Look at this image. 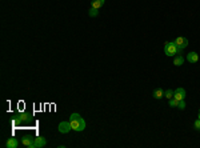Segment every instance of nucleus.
I'll return each mask as SVG.
<instances>
[{"label": "nucleus", "mask_w": 200, "mask_h": 148, "mask_svg": "<svg viewBox=\"0 0 200 148\" xmlns=\"http://www.w3.org/2000/svg\"><path fill=\"white\" fill-rule=\"evenodd\" d=\"M70 123H71V128L76 132H81V131L85 130V122L84 119L79 115V113H72L70 116Z\"/></svg>", "instance_id": "obj_1"}, {"label": "nucleus", "mask_w": 200, "mask_h": 148, "mask_svg": "<svg viewBox=\"0 0 200 148\" xmlns=\"http://www.w3.org/2000/svg\"><path fill=\"white\" fill-rule=\"evenodd\" d=\"M181 51H180L179 48H177V46L175 44V41H167L164 46V53L167 56H175L177 55V53H180Z\"/></svg>", "instance_id": "obj_2"}, {"label": "nucleus", "mask_w": 200, "mask_h": 148, "mask_svg": "<svg viewBox=\"0 0 200 148\" xmlns=\"http://www.w3.org/2000/svg\"><path fill=\"white\" fill-rule=\"evenodd\" d=\"M174 41H175V44L177 46V48H179L180 51L186 48V47L188 46V43H189L188 39H187V38H183V36H179V38H176Z\"/></svg>", "instance_id": "obj_3"}, {"label": "nucleus", "mask_w": 200, "mask_h": 148, "mask_svg": "<svg viewBox=\"0 0 200 148\" xmlns=\"http://www.w3.org/2000/svg\"><path fill=\"white\" fill-rule=\"evenodd\" d=\"M71 130H72V128H71L70 122H61L60 124H59V132H61V134H68Z\"/></svg>", "instance_id": "obj_4"}, {"label": "nucleus", "mask_w": 200, "mask_h": 148, "mask_svg": "<svg viewBox=\"0 0 200 148\" xmlns=\"http://www.w3.org/2000/svg\"><path fill=\"white\" fill-rule=\"evenodd\" d=\"M174 97L176 99V100H184V99H186V90L181 87L176 88V91L174 92Z\"/></svg>", "instance_id": "obj_5"}, {"label": "nucleus", "mask_w": 200, "mask_h": 148, "mask_svg": "<svg viewBox=\"0 0 200 148\" xmlns=\"http://www.w3.org/2000/svg\"><path fill=\"white\" fill-rule=\"evenodd\" d=\"M21 143H23V145H26L28 148H35V139H32L31 136H24L21 139Z\"/></svg>", "instance_id": "obj_6"}, {"label": "nucleus", "mask_w": 200, "mask_h": 148, "mask_svg": "<svg viewBox=\"0 0 200 148\" xmlns=\"http://www.w3.org/2000/svg\"><path fill=\"white\" fill-rule=\"evenodd\" d=\"M29 119V113L24 112V113H19L15 116V123H23V122H27Z\"/></svg>", "instance_id": "obj_7"}, {"label": "nucleus", "mask_w": 200, "mask_h": 148, "mask_svg": "<svg viewBox=\"0 0 200 148\" xmlns=\"http://www.w3.org/2000/svg\"><path fill=\"white\" fill-rule=\"evenodd\" d=\"M6 147L8 148H18L19 147V140L16 137H9L6 143Z\"/></svg>", "instance_id": "obj_8"}, {"label": "nucleus", "mask_w": 200, "mask_h": 148, "mask_svg": "<svg viewBox=\"0 0 200 148\" xmlns=\"http://www.w3.org/2000/svg\"><path fill=\"white\" fill-rule=\"evenodd\" d=\"M46 144H47L46 137H43V136H38V137H35V148L46 147Z\"/></svg>", "instance_id": "obj_9"}, {"label": "nucleus", "mask_w": 200, "mask_h": 148, "mask_svg": "<svg viewBox=\"0 0 200 148\" xmlns=\"http://www.w3.org/2000/svg\"><path fill=\"white\" fill-rule=\"evenodd\" d=\"M187 60H188L189 63H197V60H199V55H197L195 51L188 52L187 53Z\"/></svg>", "instance_id": "obj_10"}, {"label": "nucleus", "mask_w": 200, "mask_h": 148, "mask_svg": "<svg viewBox=\"0 0 200 148\" xmlns=\"http://www.w3.org/2000/svg\"><path fill=\"white\" fill-rule=\"evenodd\" d=\"M152 96H154V99L160 100L162 97H164V91H163L162 88H156V90L154 91V93H152Z\"/></svg>", "instance_id": "obj_11"}, {"label": "nucleus", "mask_w": 200, "mask_h": 148, "mask_svg": "<svg viewBox=\"0 0 200 148\" xmlns=\"http://www.w3.org/2000/svg\"><path fill=\"white\" fill-rule=\"evenodd\" d=\"M183 63H184V58H183L180 53H177L176 58L174 59V64L175 65H177V67H180V65H183Z\"/></svg>", "instance_id": "obj_12"}, {"label": "nucleus", "mask_w": 200, "mask_h": 148, "mask_svg": "<svg viewBox=\"0 0 200 148\" xmlns=\"http://www.w3.org/2000/svg\"><path fill=\"white\" fill-rule=\"evenodd\" d=\"M104 1L105 0H92V3H91V6L93 7V8H96V9H99L100 7L104 4Z\"/></svg>", "instance_id": "obj_13"}, {"label": "nucleus", "mask_w": 200, "mask_h": 148, "mask_svg": "<svg viewBox=\"0 0 200 148\" xmlns=\"http://www.w3.org/2000/svg\"><path fill=\"white\" fill-rule=\"evenodd\" d=\"M88 15H90L91 18H95V16H98V15H99V9H96V8H93V7H91V9H90V12H88Z\"/></svg>", "instance_id": "obj_14"}, {"label": "nucleus", "mask_w": 200, "mask_h": 148, "mask_svg": "<svg viewBox=\"0 0 200 148\" xmlns=\"http://www.w3.org/2000/svg\"><path fill=\"white\" fill-rule=\"evenodd\" d=\"M174 92H175V91H172V90L164 91V97H167L168 100H169V99H172V97H174Z\"/></svg>", "instance_id": "obj_15"}, {"label": "nucleus", "mask_w": 200, "mask_h": 148, "mask_svg": "<svg viewBox=\"0 0 200 148\" xmlns=\"http://www.w3.org/2000/svg\"><path fill=\"white\" fill-rule=\"evenodd\" d=\"M177 104H179V100H176L175 97L169 99V107H177Z\"/></svg>", "instance_id": "obj_16"}, {"label": "nucleus", "mask_w": 200, "mask_h": 148, "mask_svg": "<svg viewBox=\"0 0 200 148\" xmlns=\"http://www.w3.org/2000/svg\"><path fill=\"white\" fill-rule=\"evenodd\" d=\"M177 108L179 110H186V103H184V100H179V104H177Z\"/></svg>", "instance_id": "obj_17"}, {"label": "nucleus", "mask_w": 200, "mask_h": 148, "mask_svg": "<svg viewBox=\"0 0 200 148\" xmlns=\"http://www.w3.org/2000/svg\"><path fill=\"white\" fill-rule=\"evenodd\" d=\"M194 128H195L196 131H200V119L195 120V123H194Z\"/></svg>", "instance_id": "obj_18"}, {"label": "nucleus", "mask_w": 200, "mask_h": 148, "mask_svg": "<svg viewBox=\"0 0 200 148\" xmlns=\"http://www.w3.org/2000/svg\"><path fill=\"white\" fill-rule=\"evenodd\" d=\"M199 119H200V110H199Z\"/></svg>", "instance_id": "obj_19"}]
</instances>
